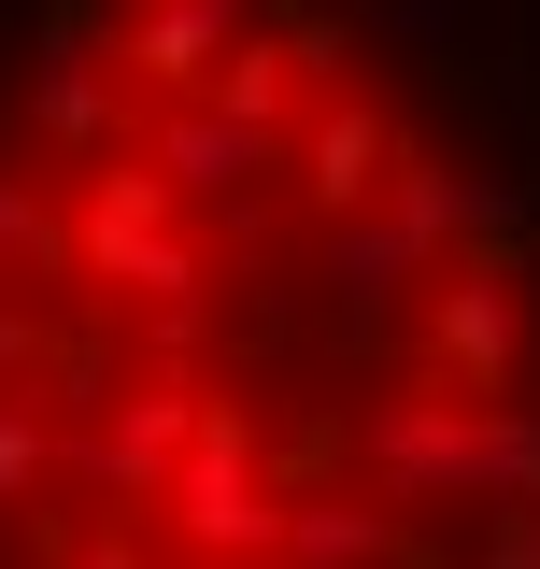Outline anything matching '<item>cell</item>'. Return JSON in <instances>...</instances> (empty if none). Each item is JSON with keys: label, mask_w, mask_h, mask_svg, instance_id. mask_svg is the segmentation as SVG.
<instances>
[{"label": "cell", "mask_w": 540, "mask_h": 569, "mask_svg": "<svg viewBox=\"0 0 540 569\" xmlns=\"http://www.w3.org/2000/svg\"><path fill=\"white\" fill-rule=\"evenodd\" d=\"M43 485H58V427L14 385V399H0V512H43Z\"/></svg>", "instance_id": "cell-1"}, {"label": "cell", "mask_w": 540, "mask_h": 569, "mask_svg": "<svg viewBox=\"0 0 540 569\" xmlns=\"http://www.w3.org/2000/svg\"><path fill=\"white\" fill-rule=\"evenodd\" d=\"M29 370H43V313H29V299H14V284H0V399H14V385H29Z\"/></svg>", "instance_id": "cell-2"}]
</instances>
